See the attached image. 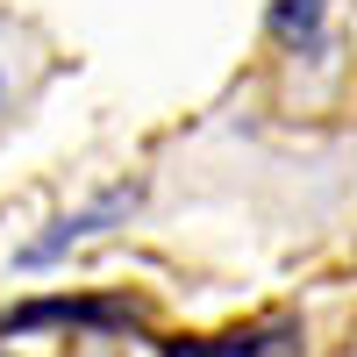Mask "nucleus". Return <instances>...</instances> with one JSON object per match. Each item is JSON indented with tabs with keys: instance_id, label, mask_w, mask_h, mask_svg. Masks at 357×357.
<instances>
[{
	"instance_id": "nucleus-3",
	"label": "nucleus",
	"mask_w": 357,
	"mask_h": 357,
	"mask_svg": "<svg viewBox=\"0 0 357 357\" xmlns=\"http://www.w3.org/2000/svg\"><path fill=\"white\" fill-rule=\"evenodd\" d=\"M301 343H307L301 314H264V321H243V329H222L200 343H172V357H307Z\"/></svg>"
},
{
	"instance_id": "nucleus-1",
	"label": "nucleus",
	"mask_w": 357,
	"mask_h": 357,
	"mask_svg": "<svg viewBox=\"0 0 357 357\" xmlns=\"http://www.w3.org/2000/svg\"><path fill=\"white\" fill-rule=\"evenodd\" d=\"M272 43H279V72L293 79V93H314V86L343 79V36L329 22V0H279L272 8Z\"/></svg>"
},
{
	"instance_id": "nucleus-2",
	"label": "nucleus",
	"mask_w": 357,
	"mask_h": 357,
	"mask_svg": "<svg viewBox=\"0 0 357 357\" xmlns=\"http://www.w3.org/2000/svg\"><path fill=\"white\" fill-rule=\"evenodd\" d=\"M50 72H57V57H50V43H43V29L0 15V136L36 107V93L50 86Z\"/></svg>"
}]
</instances>
